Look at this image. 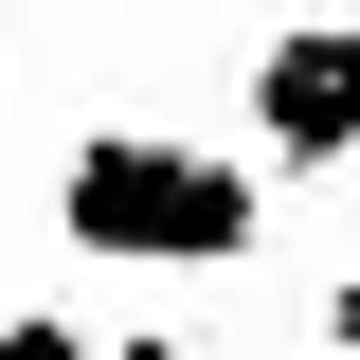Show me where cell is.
Instances as JSON below:
<instances>
[{"instance_id":"3","label":"cell","mask_w":360,"mask_h":360,"mask_svg":"<svg viewBox=\"0 0 360 360\" xmlns=\"http://www.w3.org/2000/svg\"><path fill=\"white\" fill-rule=\"evenodd\" d=\"M0 360H90V324H54V307H0Z\"/></svg>"},{"instance_id":"4","label":"cell","mask_w":360,"mask_h":360,"mask_svg":"<svg viewBox=\"0 0 360 360\" xmlns=\"http://www.w3.org/2000/svg\"><path fill=\"white\" fill-rule=\"evenodd\" d=\"M307 324H324V342H342V360H360V270H342V288H324V307H307Z\"/></svg>"},{"instance_id":"2","label":"cell","mask_w":360,"mask_h":360,"mask_svg":"<svg viewBox=\"0 0 360 360\" xmlns=\"http://www.w3.org/2000/svg\"><path fill=\"white\" fill-rule=\"evenodd\" d=\"M234 108H252V144H270L288 180L360 162V18H288V37H252Z\"/></svg>"},{"instance_id":"1","label":"cell","mask_w":360,"mask_h":360,"mask_svg":"<svg viewBox=\"0 0 360 360\" xmlns=\"http://www.w3.org/2000/svg\"><path fill=\"white\" fill-rule=\"evenodd\" d=\"M54 234L90 270H252L270 234V180L217 162V144H162V127H90L54 162Z\"/></svg>"},{"instance_id":"5","label":"cell","mask_w":360,"mask_h":360,"mask_svg":"<svg viewBox=\"0 0 360 360\" xmlns=\"http://www.w3.org/2000/svg\"><path fill=\"white\" fill-rule=\"evenodd\" d=\"M90 360H198V342H180V324H127V342H90Z\"/></svg>"}]
</instances>
